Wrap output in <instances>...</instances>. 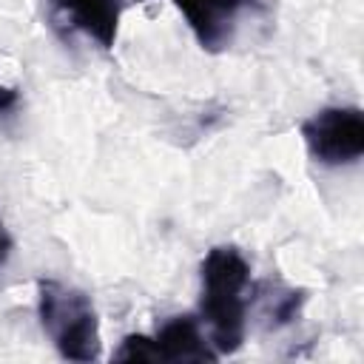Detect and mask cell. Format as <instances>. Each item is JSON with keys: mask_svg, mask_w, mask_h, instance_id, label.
Returning a JSON list of instances; mask_svg holds the SVG:
<instances>
[{"mask_svg": "<svg viewBox=\"0 0 364 364\" xmlns=\"http://www.w3.org/2000/svg\"><path fill=\"white\" fill-rule=\"evenodd\" d=\"M199 313L210 330V344L216 355H230L245 341L247 324V284L250 264L233 245L210 247L199 264Z\"/></svg>", "mask_w": 364, "mask_h": 364, "instance_id": "6da1fadb", "label": "cell"}, {"mask_svg": "<svg viewBox=\"0 0 364 364\" xmlns=\"http://www.w3.org/2000/svg\"><path fill=\"white\" fill-rule=\"evenodd\" d=\"M37 316L57 347L68 361H97L100 358V318L91 296L63 284L57 279L37 282Z\"/></svg>", "mask_w": 364, "mask_h": 364, "instance_id": "7a4b0ae2", "label": "cell"}, {"mask_svg": "<svg viewBox=\"0 0 364 364\" xmlns=\"http://www.w3.org/2000/svg\"><path fill=\"white\" fill-rule=\"evenodd\" d=\"M301 136L318 165H355L364 156V114L355 105L321 108L301 122Z\"/></svg>", "mask_w": 364, "mask_h": 364, "instance_id": "3957f363", "label": "cell"}, {"mask_svg": "<svg viewBox=\"0 0 364 364\" xmlns=\"http://www.w3.org/2000/svg\"><path fill=\"white\" fill-rule=\"evenodd\" d=\"M54 6L77 31H82L102 48H114L119 34L122 0H54Z\"/></svg>", "mask_w": 364, "mask_h": 364, "instance_id": "277c9868", "label": "cell"}, {"mask_svg": "<svg viewBox=\"0 0 364 364\" xmlns=\"http://www.w3.org/2000/svg\"><path fill=\"white\" fill-rule=\"evenodd\" d=\"M205 51H222L233 40L236 11L219 0H173Z\"/></svg>", "mask_w": 364, "mask_h": 364, "instance_id": "5b68a950", "label": "cell"}, {"mask_svg": "<svg viewBox=\"0 0 364 364\" xmlns=\"http://www.w3.org/2000/svg\"><path fill=\"white\" fill-rule=\"evenodd\" d=\"M156 355L159 361H216V350H210V344L205 341L199 321L193 316H173L168 318L156 336Z\"/></svg>", "mask_w": 364, "mask_h": 364, "instance_id": "8992f818", "label": "cell"}, {"mask_svg": "<svg viewBox=\"0 0 364 364\" xmlns=\"http://www.w3.org/2000/svg\"><path fill=\"white\" fill-rule=\"evenodd\" d=\"M117 361H159L156 355V344L154 338L142 336V333H131L122 338V347L114 353Z\"/></svg>", "mask_w": 364, "mask_h": 364, "instance_id": "52a82bcc", "label": "cell"}, {"mask_svg": "<svg viewBox=\"0 0 364 364\" xmlns=\"http://www.w3.org/2000/svg\"><path fill=\"white\" fill-rule=\"evenodd\" d=\"M17 88H9V85H0V114H6V111H11L14 105H17Z\"/></svg>", "mask_w": 364, "mask_h": 364, "instance_id": "ba28073f", "label": "cell"}, {"mask_svg": "<svg viewBox=\"0 0 364 364\" xmlns=\"http://www.w3.org/2000/svg\"><path fill=\"white\" fill-rule=\"evenodd\" d=\"M11 236H9V230H6V225H3V219H0V264H6L9 262V256H11Z\"/></svg>", "mask_w": 364, "mask_h": 364, "instance_id": "9c48e42d", "label": "cell"}, {"mask_svg": "<svg viewBox=\"0 0 364 364\" xmlns=\"http://www.w3.org/2000/svg\"><path fill=\"white\" fill-rule=\"evenodd\" d=\"M219 3H225V6H228V9H233V11H239L242 6H250L253 0H219Z\"/></svg>", "mask_w": 364, "mask_h": 364, "instance_id": "30bf717a", "label": "cell"}]
</instances>
